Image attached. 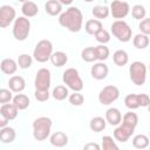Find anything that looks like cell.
Here are the masks:
<instances>
[{
    "label": "cell",
    "mask_w": 150,
    "mask_h": 150,
    "mask_svg": "<svg viewBox=\"0 0 150 150\" xmlns=\"http://www.w3.org/2000/svg\"><path fill=\"white\" fill-rule=\"evenodd\" d=\"M94 35H95L96 40H97L100 43H102V45H104V43H107V42L110 41V34H109L105 29H103V28H101V29H100L98 32H96Z\"/></svg>",
    "instance_id": "cell-37"
},
{
    "label": "cell",
    "mask_w": 150,
    "mask_h": 150,
    "mask_svg": "<svg viewBox=\"0 0 150 150\" xmlns=\"http://www.w3.org/2000/svg\"><path fill=\"white\" fill-rule=\"evenodd\" d=\"M111 33L112 35L122 42H128L131 39L132 30L129 27V25L123 20H116L111 25Z\"/></svg>",
    "instance_id": "cell-4"
},
{
    "label": "cell",
    "mask_w": 150,
    "mask_h": 150,
    "mask_svg": "<svg viewBox=\"0 0 150 150\" xmlns=\"http://www.w3.org/2000/svg\"><path fill=\"white\" fill-rule=\"evenodd\" d=\"M112 60H114V63L116 66H120V67H123L128 63L129 61V56H128V53L123 49H118L112 55Z\"/></svg>",
    "instance_id": "cell-22"
},
{
    "label": "cell",
    "mask_w": 150,
    "mask_h": 150,
    "mask_svg": "<svg viewBox=\"0 0 150 150\" xmlns=\"http://www.w3.org/2000/svg\"><path fill=\"white\" fill-rule=\"evenodd\" d=\"M59 23L70 32H79L82 28L83 16L77 7H69L59 18Z\"/></svg>",
    "instance_id": "cell-1"
},
{
    "label": "cell",
    "mask_w": 150,
    "mask_h": 150,
    "mask_svg": "<svg viewBox=\"0 0 150 150\" xmlns=\"http://www.w3.org/2000/svg\"><path fill=\"white\" fill-rule=\"evenodd\" d=\"M52 53H53L52 42L49 40H41L36 43L34 52H33V56L38 62L43 63V62H47L49 60Z\"/></svg>",
    "instance_id": "cell-5"
},
{
    "label": "cell",
    "mask_w": 150,
    "mask_h": 150,
    "mask_svg": "<svg viewBox=\"0 0 150 150\" xmlns=\"http://www.w3.org/2000/svg\"><path fill=\"white\" fill-rule=\"evenodd\" d=\"M32 56L28 55V54H21L19 57H18V66L21 68V69H27L32 66Z\"/></svg>",
    "instance_id": "cell-34"
},
{
    "label": "cell",
    "mask_w": 150,
    "mask_h": 150,
    "mask_svg": "<svg viewBox=\"0 0 150 150\" xmlns=\"http://www.w3.org/2000/svg\"><path fill=\"white\" fill-rule=\"evenodd\" d=\"M132 43H134V46H135L137 49H144V48H146L148 45H149V36L145 35V34H142V33H141V34H137V35L134 38Z\"/></svg>",
    "instance_id": "cell-28"
},
{
    "label": "cell",
    "mask_w": 150,
    "mask_h": 150,
    "mask_svg": "<svg viewBox=\"0 0 150 150\" xmlns=\"http://www.w3.org/2000/svg\"><path fill=\"white\" fill-rule=\"evenodd\" d=\"M120 96V90L115 86H105L98 94V101L103 105H108L115 102Z\"/></svg>",
    "instance_id": "cell-8"
},
{
    "label": "cell",
    "mask_w": 150,
    "mask_h": 150,
    "mask_svg": "<svg viewBox=\"0 0 150 150\" xmlns=\"http://www.w3.org/2000/svg\"><path fill=\"white\" fill-rule=\"evenodd\" d=\"M13 104L18 108V110H25L29 105V98L25 94H18L13 97Z\"/></svg>",
    "instance_id": "cell-24"
},
{
    "label": "cell",
    "mask_w": 150,
    "mask_h": 150,
    "mask_svg": "<svg viewBox=\"0 0 150 150\" xmlns=\"http://www.w3.org/2000/svg\"><path fill=\"white\" fill-rule=\"evenodd\" d=\"M145 14H146L145 7L142 6V5H135L132 7V9H131V15L134 16V19H137V20L144 19L145 18Z\"/></svg>",
    "instance_id": "cell-35"
},
{
    "label": "cell",
    "mask_w": 150,
    "mask_h": 150,
    "mask_svg": "<svg viewBox=\"0 0 150 150\" xmlns=\"http://www.w3.org/2000/svg\"><path fill=\"white\" fill-rule=\"evenodd\" d=\"M34 96L38 101L40 102H45L49 98V91L48 90H41V89H36L34 93Z\"/></svg>",
    "instance_id": "cell-41"
},
{
    "label": "cell",
    "mask_w": 150,
    "mask_h": 150,
    "mask_svg": "<svg viewBox=\"0 0 150 150\" xmlns=\"http://www.w3.org/2000/svg\"><path fill=\"white\" fill-rule=\"evenodd\" d=\"M0 69L4 74L7 75H12L18 69V63L13 60V59H4L0 63Z\"/></svg>",
    "instance_id": "cell-16"
},
{
    "label": "cell",
    "mask_w": 150,
    "mask_h": 150,
    "mask_svg": "<svg viewBox=\"0 0 150 150\" xmlns=\"http://www.w3.org/2000/svg\"><path fill=\"white\" fill-rule=\"evenodd\" d=\"M63 82L74 91H81L83 89V81L75 68H68L63 71Z\"/></svg>",
    "instance_id": "cell-7"
},
{
    "label": "cell",
    "mask_w": 150,
    "mask_h": 150,
    "mask_svg": "<svg viewBox=\"0 0 150 150\" xmlns=\"http://www.w3.org/2000/svg\"><path fill=\"white\" fill-rule=\"evenodd\" d=\"M102 149L103 150H117L118 146L116 145L115 141L110 136H103L102 138Z\"/></svg>",
    "instance_id": "cell-36"
},
{
    "label": "cell",
    "mask_w": 150,
    "mask_h": 150,
    "mask_svg": "<svg viewBox=\"0 0 150 150\" xmlns=\"http://www.w3.org/2000/svg\"><path fill=\"white\" fill-rule=\"evenodd\" d=\"M8 87L14 93H20L25 89L26 87V82H25V79L22 76H12L8 81Z\"/></svg>",
    "instance_id": "cell-15"
},
{
    "label": "cell",
    "mask_w": 150,
    "mask_h": 150,
    "mask_svg": "<svg viewBox=\"0 0 150 150\" xmlns=\"http://www.w3.org/2000/svg\"><path fill=\"white\" fill-rule=\"evenodd\" d=\"M52 129V120L46 116L38 117L33 122V136L36 141H45Z\"/></svg>",
    "instance_id": "cell-2"
},
{
    "label": "cell",
    "mask_w": 150,
    "mask_h": 150,
    "mask_svg": "<svg viewBox=\"0 0 150 150\" xmlns=\"http://www.w3.org/2000/svg\"><path fill=\"white\" fill-rule=\"evenodd\" d=\"M105 120L103 117H100V116H96V117H93L89 122V127L93 131L95 132H100L102 130L105 129Z\"/></svg>",
    "instance_id": "cell-26"
},
{
    "label": "cell",
    "mask_w": 150,
    "mask_h": 150,
    "mask_svg": "<svg viewBox=\"0 0 150 150\" xmlns=\"http://www.w3.org/2000/svg\"><path fill=\"white\" fill-rule=\"evenodd\" d=\"M129 11H130L129 4L125 1H121V0H114L110 5V9H109L111 15L117 20L125 18L129 14Z\"/></svg>",
    "instance_id": "cell-9"
},
{
    "label": "cell",
    "mask_w": 150,
    "mask_h": 150,
    "mask_svg": "<svg viewBox=\"0 0 150 150\" xmlns=\"http://www.w3.org/2000/svg\"><path fill=\"white\" fill-rule=\"evenodd\" d=\"M125 107L129 109H137L141 107V94H129L124 98Z\"/></svg>",
    "instance_id": "cell-21"
},
{
    "label": "cell",
    "mask_w": 150,
    "mask_h": 150,
    "mask_svg": "<svg viewBox=\"0 0 150 150\" xmlns=\"http://www.w3.org/2000/svg\"><path fill=\"white\" fill-rule=\"evenodd\" d=\"M132 145L136 149H145L149 145V138H148V136L142 135V134L136 135L132 138Z\"/></svg>",
    "instance_id": "cell-29"
},
{
    "label": "cell",
    "mask_w": 150,
    "mask_h": 150,
    "mask_svg": "<svg viewBox=\"0 0 150 150\" xmlns=\"http://www.w3.org/2000/svg\"><path fill=\"white\" fill-rule=\"evenodd\" d=\"M20 2H26V1H28V0H19Z\"/></svg>",
    "instance_id": "cell-47"
},
{
    "label": "cell",
    "mask_w": 150,
    "mask_h": 150,
    "mask_svg": "<svg viewBox=\"0 0 150 150\" xmlns=\"http://www.w3.org/2000/svg\"><path fill=\"white\" fill-rule=\"evenodd\" d=\"M50 143H52V145H54L56 148H62V146L67 145L68 136L62 131H56L50 136Z\"/></svg>",
    "instance_id": "cell-17"
},
{
    "label": "cell",
    "mask_w": 150,
    "mask_h": 150,
    "mask_svg": "<svg viewBox=\"0 0 150 150\" xmlns=\"http://www.w3.org/2000/svg\"><path fill=\"white\" fill-rule=\"evenodd\" d=\"M68 89L64 86H56L53 90V97L56 101H63L68 96Z\"/></svg>",
    "instance_id": "cell-30"
},
{
    "label": "cell",
    "mask_w": 150,
    "mask_h": 150,
    "mask_svg": "<svg viewBox=\"0 0 150 150\" xmlns=\"http://www.w3.org/2000/svg\"><path fill=\"white\" fill-rule=\"evenodd\" d=\"M1 109V111L4 112V115L8 118V121H11V120H14V118H16V116H18V108L12 103H5V104H2V107L0 108Z\"/></svg>",
    "instance_id": "cell-25"
},
{
    "label": "cell",
    "mask_w": 150,
    "mask_h": 150,
    "mask_svg": "<svg viewBox=\"0 0 150 150\" xmlns=\"http://www.w3.org/2000/svg\"><path fill=\"white\" fill-rule=\"evenodd\" d=\"M139 29H141L142 34L149 35V34H150V19L144 18V19L141 21V23H139Z\"/></svg>",
    "instance_id": "cell-42"
},
{
    "label": "cell",
    "mask_w": 150,
    "mask_h": 150,
    "mask_svg": "<svg viewBox=\"0 0 150 150\" xmlns=\"http://www.w3.org/2000/svg\"><path fill=\"white\" fill-rule=\"evenodd\" d=\"M7 123H8V118L4 115V112H2V111H1V109H0V128L6 127V125H7Z\"/></svg>",
    "instance_id": "cell-43"
},
{
    "label": "cell",
    "mask_w": 150,
    "mask_h": 150,
    "mask_svg": "<svg viewBox=\"0 0 150 150\" xmlns=\"http://www.w3.org/2000/svg\"><path fill=\"white\" fill-rule=\"evenodd\" d=\"M121 122L128 123V124H130V125H132V127H135V128H136L137 122H138V117H137V115H136L135 112L129 111V112H127V114L123 116V118H122V121H121Z\"/></svg>",
    "instance_id": "cell-38"
},
{
    "label": "cell",
    "mask_w": 150,
    "mask_h": 150,
    "mask_svg": "<svg viewBox=\"0 0 150 150\" xmlns=\"http://www.w3.org/2000/svg\"><path fill=\"white\" fill-rule=\"evenodd\" d=\"M129 74L136 86H143L146 80V66L141 61H135L129 67Z\"/></svg>",
    "instance_id": "cell-6"
},
{
    "label": "cell",
    "mask_w": 150,
    "mask_h": 150,
    "mask_svg": "<svg viewBox=\"0 0 150 150\" xmlns=\"http://www.w3.org/2000/svg\"><path fill=\"white\" fill-rule=\"evenodd\" d=\"M95 55H96V60L104 61L109 57V48L105 47L104 45H100L95 47Z\"/></svg>",
    "instance_id": "cell-32"
},
{
    "label": "cell",
    "mask_w": 150,
    "mask_h": 150,
    "mask_svg": "<svg viewBox=\"0 0 150 150\" xmlns=\"http://www.w3.org/2000/svg\"><path fill=\"white\" fill-rule=\"evenodd\" d=\"M21 12L26 18H32V16H35L39 13V7L35 2L28 0V1L23 2L22 7H21Z\"/></svg>",
    "instance_id": "cell-19"
},
{
    "label": "cell",
    "mask_w": 150,
    "mask_h": 150,
    "mask_svg": "<svg viewBox=\"0 0 150 150\" xmlns=\"http://www.w3.org/2000/svg\"><path fill=\"white\" fill-rule=\"evenodd\" d=\"M102 28V23L101 21L96 20V19H91V20H88L86 22V26H84V29L88 34H91L94 35L96 32H98L100 29Z\"/></svg>",
    "instance_id": "cell-27"
},
{
    "label": "cell",
    "mask_w": 150,
    "mask_h": 150,
    "mask_svg": "<svg viewBox=\"0 0 150 150\" xmlns=\"http://www.w3.org/2000/svg\"><path fill=\"white\" fill-rule=\"evenodd\" d=\"M84 149H95V150H98L100 149V145L96 144V143H88L84 145Z\"/></svg>",
    "instance_id": "cell-44"
},
{
    "label": "cell",
    "mask_w": 150,
    "mask_h": 150,
    "mask_svg": "<svg viewBox=\"0 0 150 150\" xmlns=\"http://www.w3.org/2000/svg\"><path fill=\"white\" fill-rule=\"evenodd\" d=\"M134 130H135V127H132V125H130L128 123L122 122V124L118 125L114 130V137H115L116 141L124 143V142L129 141V138L134 134Z\"/></svg>",
    "instance_id": "cell-12"
},
{
    "label": "cell",
    "mask_w": 150,
    "mask_h": 150,
    "mask_svg": "<svg viewBox=\"0 0 150 150\" xmlns=\"http://www.w3.org/2000/svg\"><path fill=\"white\" fill-rule=\"evenodd\" d=\"M62 5H70L73 2V0H59Z\"/></svg>",
    "instance_id": "cell-45"
},
{
    "label": "cell",
    "mask_w": 150,
    "mask_h": 150,
    "mask_svg": "<svg viewBox=\"0 0 150 150\" xmlns=\"http://www.w3.org/2000/svg\"><path fill=\"white\" fill-rule=\"evenodd\" d=\"M49 60L52 61V63L56 67H62L67 63L68 61V56L66 53L63 52H55V53H52Z\"/></svg>",
    "instance_id": "cell-23"
},
{
    "label": "cell",
    "mask_w": 150,
    "mask_h": 150,
    "mask_svg": "<svg viewBox=\"0 0 150 150\" xmlns=\"http://www.w3.org/2000/svg\"><path fill=\"white\" fill-rule=\"evenodd\" d=\"M35 88L41 90H48L50 87V71L46 68H41L38 70L35 81H34Z\"/></svg>",
    "instance_id": "cell-10"
},
{
    "label": "cell",
    "mask_w": 150,
    "mask_h": 150,
    "mask_svg": "<svg viewBox=\"0 0 150 150\" xmlns=\"http://www.w3.org/2000/svg\"><path fill=\"white\" fill-rule=\"evenodd\" d=\"M122 121V114L117 108H109L105 111V122L111 125H118Z\"/></svg>",
    "instance_id": "cell-14"
},
{
    "label": "cell",
    "mask_w": 150,
    "mask_h": 150,
    "mask_svg": "<svg viewBox=\"0 0 150 150\" xmlns=\"http://www.w3.org/2000/svg\"><path fill=\"white\" fill-rule=\"evenodd\" d=\"M45 9L46 13H48L52 16L57 15L62 12V4L59 0H48L45 5Z\"/></svg>",
    "instance_id": "cell-18"
},
{
    "label": "cell",
    "mask_w": 150,
    "mask_h": 150,
    "mask_svg": "<svg viewBox=\"0 0 150 150\" xmlns=\"http://www.w3.org/2000/svg\"><path fill=\"white\" fill-rule=\"evenodd\" d=\"M83 101H84V97L79 91H74V94H71L69 96V103L73 105H81L83 103Z\"/></svg>",
    "instance_id": "cell-39"
},
{
    "label": "cell",
    "mask_w": 150,
    "mask_h": 150,
    "mask_svg": "<svg viewBox=\"0 0 150 150\" xmlns=\"http://www.w3.org/2000/svg\"><path fill=\"white\" fill-rule=\"evenodd\" d=\"M16 12L9 5H4L0 7V27L6 28L15 20Z\"/></svg>",
    "instance_id": "cell-11"
},
{
    "label": "cell",
    "mask_w": 150,
    "mask_h": 150,
    "mask_svg": "<svg viewBox=\"0 0 150 150\" xmlns=\"http://www.w3.org/2000/svg\"><path fill=\"white\" fill-rule=\"evenodd\" d=\"M81 56L82 60L86 62H93L96 60V55H95V47H87L81 52Z\"/></svg>",
    "instance_id": "cell-33"
},
{
    "label": "cell",
    "mask_w": 150,
    "mask_h": 150,
    "mask_svg": "<svg viewBox=\"0 0 150 150\" xmlns=\"http://www.w3.org/2000/svg\"><path fill=\"white\" fill-rule=\"evenodd\" d=\"M30 32V22L26 16H19L13 25V36L18 41H23L28 38Z\"/></svg>",
    "instance_id": "cell-3"
},
{
    "label": "cell",
    "mask_w": 150,
    "mask_h": 150,
    "mask_svg": "<svg viewBox=\"0 0 150 150\" xmlns=\"http://www.w3.org/2000/svg\"><path fill=\"white\" fill-rule=\"evenodd\" d=\"M16 132L13 128L11 127H2L0 130V141L4 143H12L15 139Z\"/></svg>",
    "instance_id": "cell-20"
},
{
    "label": "cell",
    "mask_w": 150,
    "mask_h": 150,
    "mask_svg": "<svg viewBox=\"0 0 150 150\" xmlns=\"http://www.w3.org/2000/svg\"><path fill=\"white\" fill-rule=\"evenodd\" d=\"M12 90L9 89H0V103H8L12 100Z\"/></svg>",
    "instance_id": "cell-40"
},
{
    "label": "cell",
    "mask_w": 150,
    "mask_h": 150,
    "mask_svg": "<svg viewBox=\"0 0 150 150\" xmlns=\"http://www.w3.org/2000/svg\"><path fill=\"white\" fill-rule=\"evenodd\" d=\"M93 15L96 18V19H105V18H108V15H109V8L107 7V6H100V5H97V6H95L94 8H93Z\"/></svg>",
    "instance_id": "cell-31"
},
{
    "label": "cell",
    "mask_w": 150,
    "mask_h": 150,
    "mask_svg": "<svg viewBox=\"0 0 150 150\" xmlns=\"http://www.w3.org/2000/svg\"><path fill=\"white\" fill-rule=\"evenodd\" d=\"M108 71H109L108 66L105 63H103L102 61L95 63L91 67V69H90V74H91V76L95 80H103V79H105L107 75H108Z\"/></svg>",
    "instance_id": "cell-13"
},
{
    "label": "cell",
    "mask_w": 150,
    "mask_h": 150,
    "mask_svg": "<svg viewBox=\"0 0 150 150\" xmlns=\"http://www.w3.org/2000/svg\"><path fill=\"white\" fill-rule=\"evenodd\" d=\"M83 1H86V2H91V1H94V0H83Z\"/></svg>",
    "instance_id": "cell-46"
}]
</instances>
